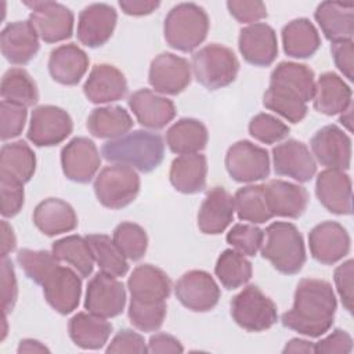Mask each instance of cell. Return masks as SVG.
<instances>
[{
	"label": "cell",
	"mask_w": 354,
	"mask_h": 354,
	"mask_svg": "<svg viewBox=\"0 0 354 354\" xmlns=\"http://www.w3.org/2000/svg\"><path fill=\"white\" fill-rule=\"evenodd\" d=\"M336 307V296L329 282L303 278L296 286L293 306L282 314L281 322L300 335L319 337L332 328Z\"/></svg>",
	"instance_id": "1"
},
{
	"label": "cell",
	"mask_w": 354,
	"mask_h": 354,
	"mask_svg": "<svg viewBox=\"0 0 354 354\" xmlns=\"http://www.w3.org/2000/svg\"><path fill=\"white\" fill-rule=\"evenodd\" d=\"M101 155L108 162L126 165L142 173H149L162 163L165 144L158 133L134 130L104 142Z\"/></svg>",
	"instance_id": "2"
},
{
	"label": "cell",
	"mask_w": 354,
	"mask_h": 354,
	"mask_svg": "<svg viewBox=\"0 0 354 354\" xmlns=\"http://www.w3.org/2000/svg\"><path fill=\"white\" fill-rule=\"evenodd\" d=\"M261 256L281 274H297L306 263L304 241L292 223L275 221L264 231Z\"/></svg>",
	"instance_id": "3"
},
{
	"label": "cell",
	"mask_w": 354,
	"mask_h": 354,
	"mask_svg": "<svg viewBox=\"0 0 354 354\" xmlns=\"http://www.w3.org/2000/svg\"><path fill=\"white\" fill-rule=\"evenodd\" d=\"M209 26V17L201 6L195 3H180L167 12L163 24V35L171 48L189 53L205 41Z\"/></svg>",
	"instance_id": "4"
},
{
	"label": "cell",
	"mask_w": 354,
	"mask_h": 354,
	"mask_svg": "<svg viewBox=\"0 0 354 354\" xmlns=\"http://www.w3.org/2000/svg\"><path fill=\"white\" fill-rule=\"evenodd\" d=\"M191 69L198 83L207 90H218L235 80L239 61L230 47L212 43L192 55Z\"/></svg>",
	"instance_id": "5"
},
{
	"label": "cell",
	"mask_w": 354,
	"mask_h": 354,
	"mask_svg": "<svg viewBox=\"0 0 354 354\" xmlns=\"http://www.w3.org/2000/svg\"><path fill=\"white\" fill-rule=\"evenodd\" d=\"M140 176L126 165L105 166L94 181L98 202L108 209H122L130 205L140 192Z\"/></svg>",
	"instance_id": "6"
},
{
	"label": "cell",
	"mask_w": 354,
	"mask_h": 354,
	"mask_svg": "<svg viewBox=\"0 0 354 354\" xmlns=\"http://www.w3.org/2000/svg\"><path fill=\"white\" fill-rule=\"evenodd\" d=\"M230 307L232 319L248 332H263L278 321L277 304L256 285L245 286Z\"/></svg>",
	"instance_id": "7"
},
{
	"label": "cell",
	"mask_w": 354,
	"mask_h": 354,
	"mask_svg": "<svg viewBox=\"0 0 354 354\" xmlns=\"http://www.w3.org/2000/svg\"><path fill=\"white\" fill-rule=\"evenodd\" d=\"M30 8L29 22L46 43L66 40L73 33V12L57 1H24Z\"/></svg>",
	"instance_id": "8"
},
{
	"label": "cell",
	"mask_w": 354,
	"mask_h": 354,
	"mask_svg": "<svg viewBox=\"0 0 354 354\" xmlns=\"http://www.w3.org/2000/svg\"><path fill=\"white\" fill-rule=\"evenodd\" d=\"M225 169L238 183H254L270 174V155L267 149L248 140L232 144L225 153Z\"/></svg>",
	"instance_id": "9"
},
{
	"label": "cell",
	"mask_w": 354,
	"mask_h": 354,
	"mask_svg": "<svg viewBox=\"0 0 354 354\" xmlns=\"http://www.w3.org/2000/svg\"><path fill=\"white\" fill-rule=\"evenodd\" d=\"M73 122L69 113L55 105H40L32 111L28 138L37 147H53L69 137Z\"/></svg>",
	"instance_id": "10"
},
{
	"label": "cell",
	"mask_w": 354,
	"mask_h": 354,
	"mask_svg": "<svg viewBox=\"0 0 354 354\" xmlns=\"http://www.w3.org/2000/svg\"><path fill=\"white\" fill-rule=\"evenodd\" d=\"M126 304V290L116 277L97 272L88 282L84 308L101 318H113L122 314Z\"/></svg>",
	"instance_id": "11"
},
{
	"label": "cell",
	"mask_w": 354,
	"mask_h": 354,
	"mask_svg": "<svg viewBox=\"0 0 354 354\" xmlns=\"http://www.w3.org/2000/svg\"><path fill=\"white\" fill-rule=\"evenodd\" d=\"M178 301L191 311H210L220 299V288L214 278L202 270H191L183 274L174 286Z\"/></svg>",
	"instance_id": "12"
},
{
	"label": "cell",
	"mask_w": 354,
	"mask_h": 354,
	"mask_svg": "<svg viewBox=\"0 0 354 354\" xmlns=\"http://www.w3.org/2000/svg\"><path fill=\"white\" fill-rule=\"evenodd\" d=\"M148 82L155 93L177 95L191 83V64L173 53H162L151 62Z\"/></svg>",
	"instance_id": "13"
},
{
	"label": "cell",
	"mask_w": 354,
	"mask_h": 354,
	"mask_svg": "<svg viewBox=\"0 0 354 354\" xmlns=\"http://www.w3.org/2000/svg\"><path fill=\"white\" fill-rule=\"evenodd\" d=\"M313 156L326 169L347 170L351 163V138L336 124L319 129L311 138Z\"/></svg>",
	"instance_id": "14"
},
{
	"label": "cell",
	"mask_w": 354,
	"mask_h": 354,
	"mask_svg": "<svg viewBox=\"0 0 354 354\" xmlns=\"http://www.w3.org/2000/svg\"><path fill=\"white\" fill-rule=\"evenodd\" d=\"M61 166L66 178L86 184L98 171L101 155L90 138L75 137L61 151Z\"/></svg>",
	"instance_id": "15"
},
{
	"label": "cell",
	"mask_w": 354,
	"mask_h": 354,
	"mask_svg": "<svg viewBox=\"0 0 354 354\" xmlns=\"http://www.w3.org/2000/svg\"><path fill=\"white\" fill-rule=\"evenodd\" d=\"M350 235L336 221H322L308 234L311 256L321 264H335L350 252Z\"/></svg>",
	"instance_id": "16"
},
{
	"label": "cell",
	"mask_w": 354,
	"mask_h": 354,
	"mask_svg": "<svg viewBox=\"0 0 354 354\" xmlns=\"http://www.w3.org/2000/svg\"><path fill=\"white\" fill-rule=\"evenodd\" d=\"M272 165L275 174L290 177L299 183L310 181L317 171V163L308 147L293 138L272 148Z\"/></svg>",
	"instance_id": "17"
},
{
	"label": "cell",
	"mask_w": 354,
	"mask_h": 354,
	"mask_svg": "<svg viewBox=\"0 0 354 354\" xmlns=\"http://www.w3.org/2000/svg\"><path fill=\"white\" fill-rule=\"evenodd\" d=\"M314 72L304 64L279 62L270 75V90L303 102L313 100L315 79Z\"/></svg>",
	"instance_id": "18"
},
{
	"label": "cell",
	"mask_w": 354,
	"mask_h": 354,
	"mask_svg": "<svg viewBox=\"0 0 354 354\" xmlns=\"http://www.w3.org/2000/svg\"><path fill=\"white\" fill-rule=\"evenodd\" d=\"M238 47L248 64L270 66L278 55L277 33L264 22L250 24L241 29Z\"/></svg>",
	"instance_id": "19"
},
{
	"label": "cell",
	"mask_w": 354,
	"mask_h": 354,
	"mask_svg": "<svg viewBox=\"0 0 354 354\" xmlns=\"http://www.w3.org/2000/svg\"><path fill=\"white\" fill-rule=\"evenodd\" d=\"M118 22L115 8L105 3L84 7L77 19V40L91 48L104 46L112 36Z\"/></svg>",
	"instance_id": "20"
},
{
	"label": "cell",
	"mask_w": 354,
	"mask_h": 354,
	"mask_svg": "<svg viewBox=\"0 0 354 354\" xmlns=\"http://www.w3.org/2000/svg\"><path fill=\"white\" fill-rule=\"evenodd\" d=\"M41 286L44 299L57 313L66 315L77 308L82 296V279L72 268L58 266Z\"/></svg>",
	"instance_id": "21"
},
{
	"label": "cell",
	"mask_w": 354,
	"mask_h": 354,
	"mask_svg": "<svg viewBox=\"0 0 354 354\" xmlns=\"http://www.w3.org/2000/svg\"><path fill=\"white\" fill-rule=\"evenodd\" d=\"M129 106L137 122L147 129L160 130L176 116V106L171 100L156 94L149 88L134 91L129 97Z\"/></svg>",
	"instance_id": "22"
},
{
	"label": "cell",
	"mask_w": 354,
	"mask_h": 354,
	"mask_svg": "<svg viewBox=\"0 0 354 354\" xmlns=\"http://www.w3.org/2000/svg\"><path fill=\"white\" fill-rule=\"evenodd\" d=\"M86 98L93 104H109L122 100L127 93V82L122 71L111 64H97L83 84Z\"/></svg>",
	"instance_id": "23"
},
{
	"label": "cell",
	"mask_w": 354,
	"mask_h": 354,
	"mask_svg": "<svg viewBox=\"0 0 354 354\" xmlns=\"http://www.w3.org/2000/svg\"><path fill=\"white\" fill-rule=\"evenodd\" d=\"M315 194L319 203L330 213L351 214V178L343 170H322L317 176Z\"/></svg>",
	"instance_id": "24"
},
{
	"label": "cell",
	"mask_w": 354,
	"mask_h": 354,
	"mask_svg": "<svg viewBox=\"0 0 354 354\" xmlns=\"http://www.w3.org/2000/svg\"><path fill=\"white\" fill-rule=\"evenodd\" d=\"M39 39L29 21L11 22L0 35L1 54L11 64L25 65L37 54L40 48Z\"/></svg>",
	"instance_id": "25"
},
{
	"label": "cell",
	"mask_w": 354,
	"mask_h": 354,
	"mask_svg": "<svg viewBox=\"0 0 354 354\" xmlns=\"http://www.w3.org/2000/svg\"><path fill=\"white\" fill-rule=\"evenodd\" d=\"M234 212V196L223 187H213L199 207L198 227L207 235L221 234L232 223Z\"/></svg>",
	"instance_id": "26"
},
{
	"label": "cell",
	"mask_w": 354,
	"mask_h": 354,
	"mask_svg": "<svg viewBox=\"0 0 354 354\" xmlns=\"http://www.w3.org/2000/svg\"><path fill=\"white\" fill-rule=\"evenodd\" d=\"M264 185V194L272 217L299 218L307 209V189L285 180H271Z\"/></svg>",
	"instance_id": "27"
},
{
	"label": "cell",
	"mask_w": 354,
	"mask_h": 354,
	"mask_svg": "<svg viewBox=\"0 0 354 354\" xmlns=\"http://www.w3.org/2000/svg\"><path fill=\"white\" fill-rule=\"evenodd\" d=\"M88 64V55L77 44H61L50 53L48 72L57 83L75 86L86 75Z\"/></svg>",
	"instance_id": "28"
},
{
	"label": "cell",
	"mask_w": 354,
	"mask_h": 354,
	"mask_svg": "<svg viewBox=\"0 0 354 354\" xmlns=\"http://www.w3.org/2000/svg\"><path fill=\"white\" fill-rule=\"evenodd\" d=\"M314 18L318 22L324 36L332 41L353 40L354 35V4L343 1H322Z\"/></svg>",
	"instance_id": "29"
},
{
	"label": "cell",
	"mask_w": 354,
	"mask_h": 354,
	"mask_svg": "<svg viewBox=\"0 0 354 354\" xmlns=\"http://www.w3.org/2000/svg\"><path fill=\"white\" fill-rule=\"evenodd\" d=\"M127 288L131 299L141 301H166L171 292V281L163 270L152 264H141L130 274Z\"/></svg>",
	"instance_id": "30"
},
{
	"label": "cell",
	"mask_w": 354,
	"mask_h": 354,
	"mask_svg": "<svg viewBox=\"0 0 354 354\" xmlns=\"http://www.w3.org/2000/svg\"><path fill=\"white\" fill-rule=\"evenodd\" d=\"M313 105L328 116L342 113L351 105V88L339 75L325 72L315 82Z\"/></svg>",
	"instance_id": "31"
},
{
	"label": "cell",
	"mask_w": 354,
	"mask_h": 354,
	"mask_svg": "<svg viewBox=\"0 0 354 354\" xmlns=\"http://www.w3.org/2000/svg\"><path fill=\"white\" fill-rule=\"evenodd\" d=\"M33 223L47 236L69 232L77 227V216L73 207L58 198L41 201L33 210Z\"/></svg>",
	"instance_id": "32"
},
{
	"label": "cell",
	"mask_w": 354,
	"mask_h": 354,
	"mask_svg": "<svg viewBox=\"0 0 354 354\" xmlns=\"http://www.w3.org/2000/svg\"><path fill=\"white\" fill-rule=\"evenodd\" d=\"M207 160L202 153L177 156L170 166L171 185L183 194H196L206 187Z\"/></svg>",
	"instance_id": "33"
},
{
	"label": "cell",
	"mask_w": 354,
	"mask_h": 354,
	"mask_svg": "<svg viewBox=\"0 0 354 354\" xmlns=\"http://www.w3.org/2000/svg\"><path fill=\"white\" fill-rule=\"evenodd\" d=\"M68 330L72 342L84 350L102 348L112 332V325L98 315L91 313H77L68 324Z\"/></svg>",
	"instance_id": "34"
},
{
	"label": "cell",
	"mask_w": 354,
	"mask_h": 354,
	"mask_svg": "<svg viewBox=\"0 0 354 354\" xmlns=\"http://www.w3.org/2000/svg\"><path fill=\"white\" fill-rule=\"evenodd\" d=\"M209 140L206 126L192 118L174 122L166 131V144L173 153L189 155L202 151Z\"/></svg>",
	"instance_id": "35"
},
{
	"label": "cell",
	"mask_w": 354,
	"mask_h": 354,
	"mask_svg": "<svg viewBox=\"0 0 354 354\" xmlns=\"http://www.w3.org/2000/svg\"><path fill=\"white\" fill-rule=\"evenodd\" d=\"M281 33L283 51L292 58H310L321 46L319 33L307 18H297L288 22Z\"/></svg>",
	"instance_id": "36"
},
{
	"label": "cell",
	"mask_w": 354,
	"mask_h": 354,
	"mask_svg": "<svg viewBox=\"0 0 354 354\" xmlns=\"http://www.w3.org/2000/svg\"><path fill=\"white\" fill-rule=\"evenodd\" d=\"M36 170V155L25 141L4 144L0 151V176L28 183Z\"/></svg>",
	"instance_id": "37"
},
{
	"label": "cell",
	"mask_w": 354,
	"mask_h": 354,
	"mask_svg": "<svg viewBox=\"0 0 354 354\" xmlns=\"http://www.w3.org/2000/svg\"><path fill=\"white\" fill-rule=\"evenodd\" d=\"M130 113L119 106H100L91 111L87 118V129L97 138L113 140L124 136L133 127Z\"/></svg>",
	"instance_id": "38"
},
{
	"label": "cell",
	"mask_w": 354,
	"mask_h": 354,
	"mask_svg": "<svg viewBox=\"0 0 354 354\" xmlns=\"http://www.w3.org/2000/svg\"><path fill=\"white\" fill-rule=\"evenodd\" d=\"M53 254L58 261L69 264L82 278L91 275L94 256L90 243L80 235H68L53 243Z\"/></svg>",
	"instance_id": "39"
},
{
	"label": "cell",
	"mask_w": 354,
	"mask_h": 354,
	"mask_svg": "<svg viewBox=\"0 0 354 354\" xmlns=\"http://www.w3.org/2000/svg\"><path fill=\"white\" fill-rule=\"evenodd\" d=\"M1 98L24 108L33 106L39 101V90L33 77L24 68L8 69L1 79Z\"/></svg>",
	"instance_id": "40"
},
{
	"label": "cell",
	"mask_w": 354,
	"mask_h": 354,
	"mask_svg": "<svg viewBox=\"0 0 354 354\" xmlns=\"http://www.w3.org/2000/svg\"><path fill=\"white\" fill-rule=\"evenodd\" d=\"M234 205L238 218L242 221H249L250 224H261L272 218L267 205L263 184H253L239 188L235 192Z\"/></svg>",
	"instance_id": "41"
},
{
	"label": "cell",
	"mask_w": 354,
	"mask_h": 354,
	"mask_svg": "<svg viewBox=\"0 0 354 354\" xmlns=\"http://www.w3.org/2000/svg\"><path fill=\"white\" fill-rule=\"evenodd\" d=\"M214 274L225 289H238L249 282L253 274L252 263L239 252L225 249L217 259Z\"/></svg>",
	"instance_id": "42"
},
{
	"label": "cell",
	"mask_w": 354,
	"mask_h": 354,
	"mask_svg": "<svg viewBox=\"0 0 354 354\" xmlns=\"http://www.w3.org/2000/svg\"><path fill=\"white\" fill-rule=\"evenodd\" d=\"M91 246L94 261L100 270L112 277H123L129 271V263L119 250L113 239L105 234H91L86 236Z\"/></svg>",
	"instance_id": "43"
},
{
	"label": "cell",
	"mask_w": 354,
	"mask_h": 354,
	"mask_svg": "<svg viewBox=\"0 0 354 354\" xmlns=\"http://www.w3.org/2000/svg\"><path fill=\"white\" fill-rule=\"evenodd\" d=\"M113 242L126 259L137 261L144 257L148 248V236L145 230L130 221H123L113 230Z\"/></svg>",
	"instance_id": "44"
},
{
	"label": "cell",
	"mask_w": 354,
	"mask_h": 354,
	"mask_svg": "<svg viewBox=\"0 0 354 354\" xmlns=\"http://www.w3.org/2000/svg\"><path fill=\"white\" fill-rule=\"evenodd\" d=\"M166 301H141L130 299L129 319L141 332L158 330L166 317Z\"/></svg>",
	"instance_id": "45"
},
{
	"label": "cell",
	"mask_w": 354,
	"mask_h": 354,
	"mask_svg": "<svg viewBox=\"0 0 354 354\" xmlns=\"http://www.w3.org/2000/svg\"><path fill=\"white\" fill-rule=\"evenodd\" d=\"M17 261L25 275L37 285H43L47 277L59 266L53 252L50 253L47 250L21 249L17 254Z\"/></svg>",
	"instance_id": "46"
},
{
	"label": "cell",
	"mask_w": 354,
	"mask_h": 354,
	"mask_svg": "<svg viewBox=\"0 0 354 354\" xmlns=\"http://www.w3.org/2000/svg\"><path fill=\"white\" fill-rule=\"evenodd\" d=\"M249 134L263 142V144H275L288 137L290 129L278 118L270 113H257L249 122Z\"/></svg>",
	"instance_id": "47"
},
{
	"label": "cell",
	"mask_w": 354,
	"mask_h": 354,
	"mask_svg": "<svg viewBox=\"0 0 354 354\" xmlns=\"http://www.w3.org/2000/svg\"><path fill=\"white\" fill-rule=\"evenodd\" d=\"M264 231L254 224L238 223L227 234V242L243 256H256L261 248Z\"/></svg>",
	"instance_id": "48"
},
{
	"label": "cell",
	"mask_w": 354,
	"mask_h": 354,
	"mask_svg": "<svg viewBox=\"0 0 354 354\" xmlns=\"http://www.w3.org/2000/svg\"><path fill=\"white\" fill-rule=\"evenodd\" d=\"M263 104L270 111H274L275 113L281 115L290 123H299L301 122L307 115V105L303 101L293 100L285 95H281L270 88L264 93Z\"/></svg>",
	"instance_id": "49"
},
{
	"label": "cell",
	"mask_w": 354,
	"mask_h": 354,
	"mask_svg": "<svg viewBox=\"0 0 354 354\" xmlns=\"http://www.w3.org/2000/svg\"><path fill=\"white\" fill-rule=\"evenodd\" d=\"M26 108L10 104L7 101H1L0 104V120H1V129H0V136L3 141L11 140L18 137L26 122Z\"/></svg>",
	"instance_id": "50"
},
{
	"label": "cell",
	"mask_w": 354,
	"mask_h": 354,
	"mask_svg": "<svg viewBox=\"0 0 354 354\" xmlns=\"http://www.w3.org/2000/svg\"><path fill=\"white\" fill-rule=\"evenodd\" d=\"M0 192H1V216L14 217L24 206V184L0 176Z\"/></svg>",
	"instance_id": "51"
},
{
	"label": "cell",
	"mask_w": 354,
	"mask_h": 354,
	"mask_svg": "<svg viewBox=\"0 0 354 354\" xmlns=\"http://www.w3.org/2000/svg\"><path fill=\"white\" fill-rule=\"evenodd\" d=\"M230 14L241 24H256L267 17V8L263 1H246V0H230L227 1Z\"/></svg>",
	"instance_id": "52"
},
{
	"label": "cell",
	"mask_w": 354,
	"mask_h": 354,
	"mask_svg": "<svg viewBox=\"0 0 354 354\" xmlns=\"http://www.w3.org/2000/svg\"><path fill=\"white\" fill-rule=\"evenodd\" d=\"M106 353H148V346L145 344L144 337L130 329H120L111 343L108 344Z\"/></svg>",
	"instance_id": "53"
},
{
	"label": "cell",
	"mask_w": 354,
	"mask_h": 354,
	"mask_svg": "<svg viewBox=\"0 0 354 354\" xmlns=\"http://www.w3.org/2000/svg\"><path fill=\"white\" fill-rule=\"evenodd\" d=\"M18 297V285L12 263L8 257H1V301L3 313L12 311Z\"/></svg>",
	"instance_id": "54"
},
{
	"label": "cell",
	"mask_w": 354,
	"mask_h": 354,
	"mask_svg": "<svg viewBox=\"0 0 354 354\" xmlns=\"http://www.w3.org/2000/svg\"><path fill=\"white\" fill-rule=\"evenodd\" d=\"M317 354H350L353 351V339L348 332L335 329L330 335L314 343Z\"/></svg>",
	"instance_id": "55"
},
{
	"label": "cell",
	"mask_w": 354,
	"mask_h": 354,
	"mask_svg": "<svg viewBox=\"0 0 354 354\" xmlns=\"http://www.w3.org/2000/svg\"><path fill=\"white\" fill-rule=\"evenodd\" d=\"M353 268L354 263L350 259L335 270V285L342 299V304L348 313L353 311Z\"/></svg>",
	"instance_id": "56"
},
{
	"label": "cell",
	"mask_w": 354,
	"mask_h": 354,
	"mask_svg": "<svg viewBox=\"0 0 354 354\" xmlns=\"http://www.w3.org/2000/svg\"><path fill=\"white\" fill-rule=\"evenodd\" d=\"M330 53L335 61V65L337 69L348 79H354V46L353 40H346V41H337L332 43L330 46Z\"/></svg>",
	"instance_id": "57"
},
{
	"label": "cell",
	"mask_w": 354,
	"mask_h": 354,
	"mask_svg": "<svg viewBox=\"0 0 354 354\" xmlns=\"http://www.w3.org/2000/svg\"><path fill=\"white\" fill-rule=\"evenodd\" d=\"M184 347L178 339L169 333H155L148 340V353H183Z\"/></svg>",
	"instance_id": "58"
},
{
	"label": "cell",
	"mask_w": 354,
	"mask_h": 354,
	"mask_svg": "<svg viewBox=\"0 0 354 354\" xmlns=\"http://www.w3.org/2000/svg\"><path fill=\"white\" fill-rule=\"evenodd\" d=\"M159 1L153 0H120L119 7L127 15L141 17L153 12L159 7Z\"/></svg>",
	"instance_id": "59"
},
{
	"label": "cell",
	"mask_w": 354,
	"mask_h": 354,
	"mask_svg": "<svg viewBox=\"0 0 354 354\" xmlns=\"http://www.w3.org/2000/svg\"><path fill=\"white\" fill-rule=\"evenodd\" d=\"M17 246V239L12 227L1 220V257H7Z\"/></svg>",
	"instance_id": "60"
},
{
	"label": "cell",
	"mask_w": 354,
	"mask_h": 354,
	"mask_svg": "<svg viewBox=\"0 0 354 354\" xmlns=\"http://www.w3.org/2000/svg\"><path fill=\"white\" fill-rule=\"evenodd\" d=\"M283 354H288V353H304V354H313L315 353L314 350V343L310 342V340H306V339H299V337H295V339H290L283 350H282Z\"/></svg>",
	"instance_id": "61"
},
{
	"label": "cell",
	"mask_w": 354,
	"mask_h": 354,
	"mask_svg": "<svg viewBox=\"0 0 354 354\" xmlns=\"http://www.w3.org/2000/svg\"><path fill=\"white\" fill-rule=\"evenodd\" d=\"M21 353H50V348L46 347L41 342L35 339H22L18 344V350Z\"/></svg>",
	"instance_id": "62"
},
{
	"label": "cell",
	"mask_w": 354,
	"mask_h": 354,
	"mask_svg": "<svg viewBox=\"0 0 354 354\" xmlns=\"http://www.w3.org/2000/svg\"><path fill=\"white\" fill-rule=\"evenodd\" d=\"M351 115H353V104H351L344 112H342V116H340V123H342L348 131L353 130V118H351Z\"/></svg>",
	"instance_id": "63"
}]
</instances>
